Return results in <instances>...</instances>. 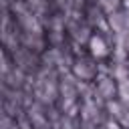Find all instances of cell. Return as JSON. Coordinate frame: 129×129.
I'll use <instances>...</instances> for the list:
<instances>
[{"instance_id":"obj_1","label":"cell","mask_w":129,"mask_h":129,"mask_svg":"<svg viewBox=\"0 0 129 129\" xmlns=\"http://www.w3.org/2000/svg\"><path fill=\"white\" fill-rule=\"evenodd\" d=\"M89 46H91L93 56H97V58H101V56H105V54H107V46H105V42H103V38H101V36H91Z\"/></svg>"}]
</instances>
